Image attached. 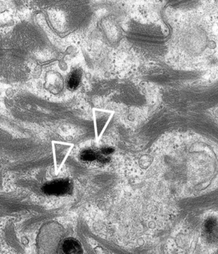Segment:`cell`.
Listing matches in <instances>:
<instances>
[{"label":"cell","mask_w":218,"mask_h":254,"mask_svg":"<svg viewBox=\"0 0 218 254\" xmlns=\"http://www.w3.org/2000/svg\"><path fill=\"white\" fill-rule=\"evenodd\" d=\"M61 250L63 254H83L81 244L73 238H67L64 241Z\"/></svg>","instance_id":"cell-4"},{"label":"cell","mask_w":218,"mask_h":254,"mask_svg":"<svg viewBox=\"0 0 218 254\" xmlns=\"http://www.w3.org/2000/svg\"><path fill=\"white\" fill-rule=\"evenodd\" d=\"M204 236L211 243L218 242V221L215 217H209L204 223Z\"/></svg>","instance_id":"cell-2"},{"label":"cell","mask_w":218,"mask_h":254,"mask_svg":"<svg viewBox=\"0 0 218 254\" xmlns=\"http://www.w3.org/2000/svg\"><path fill=\"white\" fill-rule=\"evenodd\" d=\"M81 77L82 71L80 69L76 68L72 71L66 80V86L68 90H76L81 84Z\"/></svg>","instance_id":"cell-5"},{"label":"cell","mask_w":218,"mask_h":254,"mask_svg":"<svg viewBox=\"0 0 218 254\" xmlns=\"http://www.w3.org/2000/svg\"><path fill=\"white\" fill-rule=\"evenodd\" d=\"M73 185L69 179H57L47 182L42 186V192L47 195L65 196L73 192Z\"/></svg>","instance_id":"cell-1"},{"label":"cell","mask_w":218,"mask_h":254,"mask_svg":"<svg viewBox=\"0 0 218 254\" xmlns=\"http://www.w3.org/2000/svg\"><path fill=\"white\" fill-rule=\"evenodd\" d=\"M114 151V148H112V147H104L100 151H101L102 155L105 156V157H108V156L113 154Z\"/></svg>","instance_id":"cell-6"},{"label":"cell","mask_w":218,"mask_h":254,"mask_svg":"<svg viewBox=\"0 0 218 254\" xmlns=\"http://www.w3.org/2000/svg\"><path fill=\"white\" fill-rule=\"evenodd\" d=\"M80 159L84 162H97L101 164L109 163L110 158L105 157L101 154V151L92 150V149H86L81 151L80 154Z\"/></svg>","instance_id":"cell-3"}]
</instances>
